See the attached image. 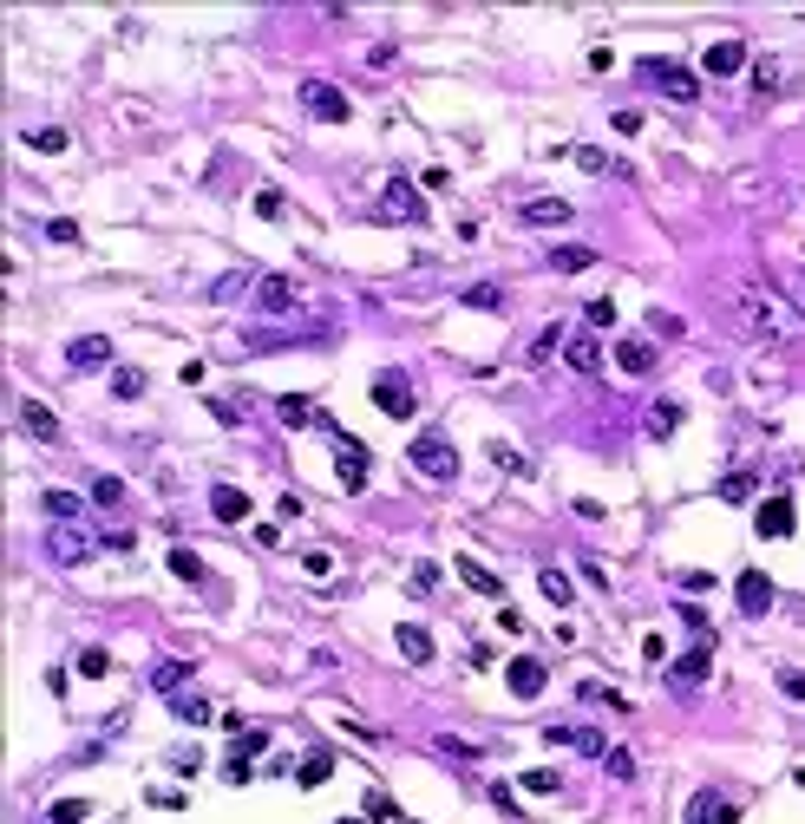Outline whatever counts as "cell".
<instances>
[{
  "label": "cell",
  "mask_w": 805,
  "mask_h": 824,
  "mask_svg": "<svg viewBox=\"0 0 805 824\" xmlns=\"http://www.w3.org/2000/svg\"><path fill=\"white\" fill-rule=\"evenodd\" d=\"M734 327L746 341H786L805 327V314L792 308L786 295H772L766 282H740V301H734Z\"/></svg>",
  "instance_id": "6da1fadb"
},
{
  "label": "cell",
  "mask_w": 805,
  "mask_h": 824,
  "mask_svg": "<svg viewBox=\"0 0 805 824\" xmlns=\"http://www.w3.org/2000/svg\"><path fill=\"white\" fill-rule=\"evenodd\" d=\"M406 458H412V472L432 478V484H452V478H459V452H452L446 432H420V438L406 445Z\"/></svg>",
  "instance_id": "7a4b0ae2"
},
{
  "label": "cell",
  "mask_w": 805,
  "mask_h": 824,
  "mask_svg": "<svg viewBox=\"0 0 805 824\" xmlns=\"http://www.w3.org/2000/svg\"><path fill=\"white\" fill-rule=\"evenodd\" d=\"M420 216H426V197L406 177H393L380 190V203H374V223H420Z\"/></svg>",
  "instance_id": "3957f363"
},
{
  "label": "cell",
  "mask_w": 805,
  "mask_h": 824,
  "mask_svg": "<svg viewBox=\"0 0 805 824\" xmlns=\"http://www.w3.org/2000/svg\"><path fill=\"white\" fill-rule=\"evenodd\" d=\"M321 426L335 432V419H321ZM335 478H341V491H367V445L347 432H335Z\"/></svg>",
  "instance_id": "277c9868"
},
{
  "label": "cell",
  "mask_w": 805,
  "mask_h": 824,
  "mask_svg": "<svg viewBox=\"0 0 805 824\" xmlns=\"http://www.w3.org/2000/svg\"><path fill=\"white\" fill-rule=\"evenodd\" d=\"M642 79H655L668 98H681V105H694L701 98V72L694 66H675V60H642Z\"/></svg>",
  "instance_id": "5b68a950"
},
{
  "label": "cell",
  "mask_w": 805,
  "mask_h": 824,
  "mask_svg": "<svg viewBox=\"0 0 805 824\" xmlns=\"http://www.w3.org/2000/svg\"><path fill=\"white\" fill-rule=\"evenodd\" d=\"M301 105H308V118H321V125H347V92L341 86H327V79H308V86H301Z\"/></svg>",
  "instance_id": "8992f818"
},
{
  "label": "cell",
  "mask_w": 805,
  "mask_h": 824,
  "mask_svg": "<svg viewBox=\"0 0 805 824\" xmlns=\"http://www.w3.org/2000/svg\"><path fill=\"white\" fill-rule=\"evenodd\" d=\"M374 406L386 412V419H412V387H406V373H400V367L374 373Z\"/></svg>",
  "instance_id": "52a82bcc"
},
{
  "label": "cell",
  "mask_w": 805,
  "mask_h": 824,
  "mask_svg": "<svg viewBox=\"0 0 805 824\" xmlns=\"http://www.w3.org/2000/svg\"><path fill=\"white\" fill-rule=\"evenodd\" d=\"M92 549H99V543L79 530V524H52V530H46V557H52V563H66V569H72V563H86Z\"/></svg>",
  "instance_id": "ba28073f"
},
{
  "label": "cell",
  "mask_w": 805,
  "mask_h": 824,
  "mask_svg": "<svg viewBox=\"0 0 805 824\" xmlns=\"http://www.w3.org/2000/svg\"><path fill=\"white\" fill-rule=\"evenodd\" d=\"M256 308L262 314H295L301 308V288L289 282V275H262V282H256Z\"/></svg>",
  "instance_id": "9c48e42d"
},
{
  "label": "cell",
  "mask_w": 805,
  "mask_h": 824,
  "mask_svg": "<svg viewBox=\"0 0 805 824\" xmlns=\"http://www.w3.org/2000/svg\"><path fill=\"white\" fill-rule=\"evenodd\" d=\"M687 824H740V805L727 791H694L687 799Z\"/></svg>",
  "instance_id": "30bf717a"
},
{
  "label": "cell",
  "mask_w": 805,
  "mask_h": 824,
  "mask_svg": "<svg viewBox=\"0 0 805 824\" xmlns=\"http://www.w3.org/2000/svg\"><path fill=\"white\" fill-rule=\"evenodd\" d=\"M734 602H740V615H766V609H772V583H766V569H740Z\"/></svg>",
  "instance_id": "8fae6325"
},
{
  "label": "cell",
  "mask_w": 805,
  "mask_h": 824,
  "mask_svg": "<svg viewBox=\"0 0 805 824\" xmlns=\"http://www.w3.org/2000/svg\"><path fill=\"white\" fill-rule=\"evenodd\" d=\"M505 680H511V694H517V700H537L550 674H544V661H531V654H517V661L505 668Z\"/></svg>",
  "instance_id": "7c38bea8"
},
{
  "label": "cell",
  "mask_w": 805,
  "mask_h": 824,
  "mask_svg": "<svg viewBox=\"0 0 805 824\" xmlns=\"http://www.w3.org/2000/svg\"><path fill=\"white\" fill-rule=\"evenodd\" d=\"M792 524H799L792 498H766V504H760V517H753V530H760V537H792Z\"/></svg>",
  "instance_id": "4fadbf2b"
},
{
  "label": "cell",
  "mask_w": 805,
  "mask_h": 824,
  "mask_svg": "<svg viewBox=\"0 0 805 824\" xmlns=\"http://www.w3.org/2000/svg\"><path fill=\"white\" fill-rule=\"evenodd\" d=\"M20 432L40 438V445H60V419H52L40 399H20Z\"/></svg>",
  "instance_id": "5bb4252c"
},
{
  "label": "cell",
  "mask_w": 805,
  "mask_h": 824,
  "mask_svg": "<svg viewBox=\"0 0 805 824\" xmlns=\"http://www.w3.org/2000/svg\"><path fill=\"white\" fill-rule=\"evenodd\" d=\"M327 779H335V753H327V746H315V753L295 759V785H301V791H315V785H327Z\"/></svg>",
  "instance_id": "9a60e30c"
},
{
  "label": "cell",
  "mask_w": 805,
  "mask_h": 824,
  "mask_svg": "<svg viewBox=\"0 0 805 824\" xmlns=\"http://www.w3.org/2000/svg\"><path fill=\"white\" fill-rule=\"evenodd\" d=\"M746 60H753V52H746V46H740V40H714V46H707V60H701V66H707V72H714V79H734V72H740V66H746Z\"/></svg>",
  "instance_id": "2e32d148"
},
{
  "label": "cell",
  "mask_w": 805,
  "mask_h": 824,
  "mask_svg": "<svg viewBox=\"0 0 805 824\" xmlns=\"http://www.w3.org/2000/svg\"><path fill=\"white\" fill-rule=\"evenodd\" d=\"M707 668H714V654H707V641H701V648H687L681 661L668 668V680H675L681 694H687V687H701V680H707Z\"/></svg>",
  "instance_id": "e0dca14e"
},
{
  "label": "cell",
  "mask_w": 805,
  "mask_h": 824,
  "mask_svg": "<svg viewBox=\"0 0 805 824\" xmlns=\"http://www.w3.org/2000/svg\"><path fill=\"white\" fill-rule=\"evenodd\" d=\"M105 360H112V341H105V334H79V341L66 347V367H79V373H86V367H105Z\"/></svg>",
  "instance_id": "ac0fdd59"
},
{
  "label": "cell",
  "mask_w": 805,
  "mask_h": 824,
  "mask_svg": "<svg viewBox=\"0 0 805 824\" xmlns=\"http://www.w3.org/2000/svg\"><path fill=\"white\" fill-rule=\"evenodd\" d=\"M275 419H282L289 432H301V426L327 419V412H315V399H308V393H282V399H275Z\"/></svg>",
  "instance_id": "d6986e66"
},
{
  "label": "cell",
  "mask_w": 805,
  "mask_h": 824,
  "mask_svg": "<svg viewBox=\"0 0 805 824\" xmlns=\"http://www.w3.org/2000/svg\"><path fill=\"white\" fill-rule=\"evenodd\" d=\"M393 641H400V654H406L412 668H426V661H432V635H426L420 622H400V628H393Z\"/></svg>",
  "instance_id": "ffe728a7"
},
{
  "label": "cell",
  "mask_w": 805,
  "mask_h": 824,
  "mask_svg": "<svg viewBox=\"0 0 805 824\" xmlns=\"http://www.w3.org/2000/svg\"><path fill=\"white\" fill-rule=\"evenodd\" d=\"M616 367H622L629 379L655 373V347H649V341H616Z\"/></svg>",
  "instance_id": "44dd1931"
},
{
  "label": "cell",
  "mask_w": 805,
  "mask_h": 824,
  "mask_svg": "<svg viewBox=\"0 0 805 824\" xmlns=\"http://www.w3.org/2000/svg\"><path fill=\"white\" fill-rule=\"evenodd\" d=\"M524 223L557 229V223H570V203H564V197H537V203H524Z\"/></svg>",
  "instance_id": "7402d4cb"
},
{
  "label": "cell",
  "mask_w": 805,
  "mask_h": 824,
  "mask_svg": "<svg viewBox=\"0 0 805 824\" xmlns=\"http://www.w3.org/2000/svg\"><path fill=\"white\" fill-rule=\"evenodd\" d=\"M210 510L223 517V524H242V517H249V498H242L236 484H216V491H210Z\"/></svg>",
  "instance_id": "603a6c76"
},
{
  "label": "cell",
  "mask_w": 805,
  "mask_h": 824,
  "mask_svg": "<svg viewBox=\"0 0 805 824\" xmlns=\"http://www.w3.org/2000/svg\"><path fill=\"white\" fill-rule=\"evenodd\" d=\"M459 576H465V583H471V589H478V595H491V602H505V583H497V576H491V569H485L478 557H459Z\"/></svg>",
  "instance_id": "cb8c5ba5"
},
{
  "label": "cell",
  "mask_w": 805,
  "mask_h": 824,
  "mask_svg": "<svg viewBox=\"0 0 805 824\" xmlns=\"http://www.w3.org/2000/svg\"><path fill=\"white\" fill-rule=\"evenodd\" d=\"M675 426H681V399H655L649 406V438H675Z\"/></svg>",
  "instance_id": "d4e9b609"
},
{
  "label": "cell",
  "mask_w": 805,
  "mask_h": 824,
  "mask_svg": "<svg viewBox=\"0 0 805 824\" xmlns=\"http://www.w3.org/2000/svg\"><path fill=\"white\" fill-rule=\"evenodd\" d=\"M590 262H596V249H576V242H564V249H550V268H557V275H582Z\"/></svg>",
  "instance_id": "484cf974"
},
{
  "label": "cell",
  "mask_w": 805,
  "mask_h": 824,
  "mask_svg": "<svg viewBox=\"0 0 805 824\" xmlns=\"http://www.w3.org/2000/svg\"><path fill=\"white\" fill-rule=\"evenodd\" d=\"M780 86H786V66H780V60H753V92H760V98H772Z\"/></svg>",
  "instance_id": "4316f807"
},
{
  "label": "cell",
  "mask_w": 805,
  "mask_h": 824,
  "mask_svg": "<svg viewBox=\"0 0 805 824\" xmlns=\"http://www.w3.org/2000/svg\"><path fill=\"white\" fill-rule=\"evenodd\" d=\"M184 680H190V661H157V668H151V687H157V694H177Z\"/></svg>",
  "instance_id": "83f0119b"
},
{
  "label": "cell",
  "mask_w": 805,
  "mask_h": 824,
  "mask_svg": "<svg viewBox=\"0 0 805 824\" xmlns=\"http://www.w3.org/2000/svg\"><path fill=\"white\" fill-rule=\"evenodd\" d=\"M570 157L582 164V171H609V177H629V164H616V157H609V151H596V145H582V151H570Z\"/></svg>",
  "instance_id": "f1b7e54d"
},
{
  "label": "cell",
  "mask_w": 805,
  "mask_h": 824,
  "mask_svg": "<svg viewBox=\"0 0 805 824\" xmlns=\"http://www.w3.org/2000/svg\"><path fill=\"white\" fill-rule=\"evenodd\" d=\"M79 510H86V504H79L72 491H46V517H52V524H79Z\"/></svg>",
  "instance_id": "f546056e"
},
{
  "label": "cell",
  "mask_w": 805,
  "mask_h": 824,
  "mask_svg": "<svg viewBox=\"0 0 805 824\" xmlns=\"http://www.w3.org/2000/svg\"><path fill=\"white\" fill-rule=\"evenodd\" d=\"M485 458L497 464V472H511V478H524V472H531V464H524V452H511L505 438H491V445H485Z\"/></svg>",
  "instance_id": "4dcf8cb0"
},
{
  "label": "cell",
  "mask_w": 805,
  "mask_h": 824,
  "mask_svg": "<svg viewBox=\"0 0 805 824\" xmlns=\"http://www.w3.org/2000/svg\"><path fill=\"white\" fill-rule=\"evenodd\" d=\"M564 360H570L576 373H596V360H602V353H596V341H590V334H576V341L564 347Z\"/></svg>",
  "instance_id": "1f68e13d"
},
{
  "label": "cell",
  "mask_w": 805,
  "mask_h": 824,
  "mask_svg": "<svg viewBox=\"0 0 805 824\" xmlns=\"http://www.w3.org/2000/svg\"><path fill=\"white\" fill-rule=\"evenodd\" d=\"M26 145H33V151H66L72 137H66V125H33V131H26Z\"/></svg>",
  "instance_id": "d6a6232c"
},
{
  "label": "cell",
  "mask_w": 805,
  "mask_h": 824,
  "mask_svg": "<svg viewBox=\"0 0 805 824\" xmlns=\"http://www.w3.org/2000/svg\"><path fill=\"white\" fill-rule=\"evenodd\" d=\"M753 491H760V478H753V472H727V478H720V498H727V504L753 498Z\"/></svg>",
  "instance_id": "836d02e7"
},
{
  "label": "cell",
  "mask_w": 805,
  "mask_h": 824,
  "mask_svg": "<svg viewBox=\"0 0 805 824\" xmlns=\"http://www.w3.org/2000/svg\"><path fill=\"white\" fill-rule=\"evenodd\" d=\"M537 589H544V595H550V602H557V609H570V595H576V589H570V576H564V569H544V576H537Z\"/></svg>",
  "instance_id": "e575fe53"
},
{
  "label": "cell",
  "mask_w": 805,
  "mask_h": 824,
  "mask_svg": "<svg viewBox=\"0 0 805 824\" xmlns=\"http://www.w3.org/2000/svg\"><path fill=\"white\" fill-rule=\"evenodd\" d=\"M171 576H184V583H204V557H197V549H171Z\"/></svg>",
  "instance_id": "d590c367"
},
{
  "label": "cell",
  "mask_w": 805,
  "mask_h": 824,
  "mask_svg": "<svg viewBox=\"0 0 805 824\" xmlns=\"http://www.w3.org/2000/svg\"><path fill=\"white\" fill-rule=\"evenodd\" d=\"M432 753H446V759H471V765H478V746H471V739H452V733H432Z\"/></svg>",
  "instance_id": "8d00e7d4"
},
{
  "label": "cell",
  "mask_w": 805,
  "mask_h": 824,
  "mask_svg": "<svg viewBox=\"0 0 805 824\" xmlns=\"http://www.w3.org/2000/svg\"><path fill=\"white\" fill-rule=\"evenodd\" d=\"M465 308H505V288H491V282H471V288H465Z\"/></svg>",
  "instance_id": "74e56055"
},
{
  "label": "cell",
  "mask_w": 805,
  "mask_h": 824,
  "mask_svg": "<svg viewBox=\"0 0 805 824\" xmlns=\"http://www.w3.org/2000/svg\"><path fill=\"white\" fill-rule=\"evenodd\" d=\"M177 720H184V726H204V720H216V713H210V700L184 694V700H177Z\"/></svg>",
  "instance_id": "f35d334b"
},
{
  "label": "cell",
  "mask_w": 805,
  "mask_h": 824,
  "mask_svg": "<svg viewBox=\"0 0 805 824\" xmlns=\"http://www.w3.org/2000/svg\"><path fill=\"white\" fill-rule=\"evenodd\" d=\"M570 746H576L582 759H609V746H602V733H596V726H576V739H570Z\"/></svg>",
  "instance_id": "ab89813d"
},
{
  "label": "cell",
  "mask_w": 805,
  "mask_h": 824,
  "mask_svg": "<svg viewBox=\"0 0 805 824\" xmlns=\"http://www.w3.org/2000/svg\"><path fill=\"white\" fill-rule=\"evenodd\" d=\"M517 785H524V791H537V799H550V791H557L564 779H557V772H550V765H537V772H524Z\"/></svg>",
  "instance_id": "60d3db41"
},
{
  "label": "cell",
  "mask_w": 805,
  "mask_h": 824,
  "mask_svg": "<svg viewBox=\"0 0 805 824\" xmlns=\"http://www.w3.org/2000/svg\"><path fill=\"white\" fill-rule=\"evenodd\" d=\"M112 393H118V399H137V393H145V373H137V367H118V373H112Z\"/></svg>",
  "instance_id": "b9f144b4"
},
{
  "label": "cell",
  "mask_w": 805,
  "mask_h": 824,
  "mask_svg": "<svg viewBox=\"0 0 805 824\" xmlns=\"http://www.w3.org/2000/svg\"><path fill=\"white\" fill-rule=\"evenodd\" d=\"M242 288H249V275H242V268H230L223 282H210V301H236Z\"/></svg>",
  "instance_id": "7bdbcfd3"
},
{
  "label": "cell",
  "mask_w": 805,
  "mask_h": 824,
  "mask_svg": "<svg viewBox=\"0 0 805 824\" xmlns=\"http://www.w3.org/2000/svg\"><path fill=\"white\" fill-rule=\"evenodd\" d=\"M582 700H602V707H616V713H629V700L616 694V687H602V680H582Z\"/></svg>",
  "instance_id": "ee69618b"
},
{
  "label": "cell",
  "mask_w": 805,
  "mask_h": 824,
  "mask_svg": "<svg viewBox=\"0 0 805 824\" xmlns=\"http://www.w3.org/2000/svg\"><path fill=\"white\" fill-rule=\"evenodd\" d=\"M282 210H289V197H282V190H256V216H262V223H275Z\"/></svg>",
  "instance_id": "f6af8a7d"
},
{
  "label": "cell",
  "mask_w": 805,
  "mask_h": 824,
  "mask_svg": "<svg viewBox=\"0 0 805 824\" xmlns=\"http://www.w3.org/2000/svg\"><path fill=\"white\" fill-rule=\"evenodd\" d=\"M92 818V805L86 799H66V805H52V824H86Z\"/></svg>",
  "instance_id": "bcb514c9"
},
{
  "label": "cell",
  "mask_w": 805,
  "mask_h": 824,
  "mask_svg": "<svg viewBox=\"0 0 805 824\" xmlns=\"http://www.w3.org/2000/svg\"><path fill=\"white\" fill-rule=\"evenodd\" d=\"M105 668H112V654H105V648H86V654H79V674H86V680H99Z\"/></svg>",
  "instance_id": "7dc6e473"
},
{
  "label": "cell",
  "mask_w": 805,
  "mask_h": 824,
  "mask_svg": "<svg viewBox=\"0 0 805 824\" xmlns=\"http://www.w3.org/2000/svg\"><path fill=\"white\" fill-rule=\"evenodd\" d=\"M557 347H564V327H544V334H537V347H531V367H537V360H550Z\"/></svg>",
  "instance_id": "c3c4849f"
},
{
  "label": "cell",
  "mask_w": 805,
  "mask_h": 824,
  "mask_svg": "<svg viewBox=\"0 0 805 824\" xmlns=\"http://www.w3.org/2000/svg\"><path fill=\"white\" fill-rule=\"evenodd\" d=\"M92 498H99V504H118V498H125V484L105 472V478H92Z\"/></svg>",
  "instance_id": "681fc988"
},
{
  "label": "cell",
  "mask_w": 805,
  "mask_h": 824,
  "mask_svg": "<svg viewBox=\"0 0 805 824\" xmlns=\"http://www.w3.org/2000/svg\"><path fill=\"white\" fill-rule=\"evenodd\" d=\"M649 327H655V334H661V341H675V334H681V314H668V308H655V314H649Z\"/></svg>",
  "instance_id": "f907efd6"
},
{
  "label": "cell",
  "mask_w": 805,
  "mask_h": 824,
  "mask_svg": "<svg viewBox=\"0 0 805 824\" xmlns=\"http://www.w3.org/2000/svg\"><path fill=\"white\" fill-rule=\"evenodd\" d=\"M262 746H269V733H236V753L230 759H256Z\"/></svg>",
  "instance_id": "816d5d0a"
},
{
  "label": "cell",
  "mask_w": 805,
  "mask_h": 824,
  "mask_svg": "<svg viewBox=\"0 0 805 824\" xmlns=\"http://www.w3.org/2000/svg\"><path fill=\"white\" fill-rule=\"evenodd\" d=\"M609 772H616V779H635V753H622V746H609Z\"/></svg>",
  "instance_id": "f5cc1de1"
},
{
  "label": "cell",
  "mask_w": 805,
  "mask_h": 824,
  "mask_svg": "<svg viewBox=\"0 0 805 824\" xmlns=\"http://www.w3.org/2000/svg\"><path fill=\"white\" fill-rule=\"evenodd\" d=\"M46 236H52V242H79V223H72V216H52Z\"/></svg>",
  "instance_id": "db71d44e"
},
{
  "label": "cell",
  "mask_w": 805,
  "mask_h": 824,
  "mask_svg": "<svg viewBox=\"0 0 805 824\" xmlns=\"http://www.w3.org/2000/svg\"><path fill=\"white\" fill-rule=\"evenodd\" d=\"M780 694H792V700H805V674H799V668H780Z\"/></svg>",
  "instance_id": "11a10c76"
},
{
  "label": "cell",
  "mask_w": 805,
  "mask_h": 824,
  "mask_svg": "<svg viewBox=\"0 0 805 824\" xmlns=\"http://www.w3.org/2000/svg\"><path fill=\"white\" fill-rule=\"evenodd\" d=\"M432 583H439V569H432V563H420V569H412V576H406V589H420V595H426Z\"/></svg>",
  "instance_id": "9f6ffc18"
},
{
  "label": "cell",
  "mask_w": 805,
  "mask_h": 824,
  "mask_svg": "<svg viewBox=\"0 0 805 824\" xmlns=\"http://www.w3.org/2000/svg\"><path fill=\"white\" fill-rule=\"evenodd\" d=\"M301 569H308V576H327V569H335V557H327V549H308V557H301Z\"/></svg>",
  "instance_id": "6f0895ef"
},
{
  "label": "cell",
  "mask_w": 805,
  "mask_h": 824,
  "mask_svg": "<svg viewBox=\"0 0 805 824\" xmlns=\"http://www.w3.org/2000/svg\"><path fill=\"white\" fill-rule=\"evenodd\" d=\"M616 321V301H590V327H609Z\"/></svg>",
  "instance_id": "680465c9"
},
{
  "label": "cell",
  "mask_w": 805,
  "mask_h": 824,
  "mask_svg": "<svg viewBox=\"0 0 805 824\" xmlns=\"http://www.w3.org/2000/svg\"><path fill=\"white\" fill-rule=\"evenodd\" d=\"M171 765H177V772L190 779V772H197V765H204V759H197V746H177V759H171Z\"/></svg>",
  "instance_id": "91938a15"
},
{
  "label": "cell",
  "mask_w": 805,
  "mask_h": 824,
  "mask_svg": "<svg viewBox=\"0 0 805 824\" xmlns=\"http://www.w3.org/2000/svg\"><path fill=\"white\" fill-rule=\"evenodd\" d=\"M367 818L380 824V818H393V799H380V791H367Z\"/></svg>",
  "instance_id": "94428289"
},
{
  "label": "cell",
  "mask_w": 805,
  "mask_h": 824,
  "mask_svg": "<svg viewBox=\"0 0 805 824\" xmlns=\"http://www.w3.org/2000/svg\"><path fill=\"white\" fill-rule=\"evenodd\" d=\"M341 824H374V818H341Z\"/></svg>",
  "instance_id": "6125c7cd"
}]
</instances>
